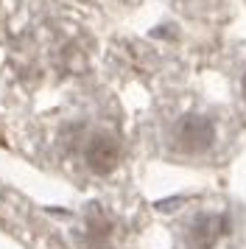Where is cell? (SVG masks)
Segmentation results:
<instances>
[{
	"label": "cell",
	"instance_id": "cell-1",
	"mask_svg": "<svg viewBox=\"0 0 246 249\" xmlns=\"http://www.w3.org/2000/svg\"><path fill=\"white\" fill-rule=\"evenodd\" d=\"M215 137H218L215 121L199 112H190L185 118H179L176 126H174V146L182 154H190V157L207 154L215 146Z\"/></svg>",
	"mask_w": 246,
	"mask_h": 249
},
{
	"label": "cell",
	"instance_id": "cell-2",
	"mask_svg": "<svg viewBox=\"0 0 246 249\" xmlns=\"http://www.w3.org/2000/svg\"><path fill=\"white\" fill-rule=\"evenodd\" d=\"M84 160H87V168L98 177H109L112 171L121 165V143L106 132L89 137L87 148H84Z\"/></svg>",
	"mask_w": 246,
	"mask_h": 249
},
{
	"label": "cell",
	"instance_id": "cell-3",
	"mask_svg": "<svg viewBox=\"0 0 246 249\" xmlns=\"http://www.w3.org/2000/svg\"><path fill=\"white\" fill-rule=\"evenodd\" d=\"M224 230H227V218L224 215H201L193 224V230H190V238H193L196 247H212L224 235Z\"/></svg>",
	"mask_w": 246,
	"mask_h": 249
},
{
	"label": "cell",
	"instance_id": "cell-4",
	"mask_svg": "<svg viewBox=\"0 0 246 249\" xmlns=\"http://www.w3.org/2000/svg\"><path fill=\"white\" fill-rule=\"evenodd\" d=\"M244 95H246V79H244Z\"/></svg>",
	"mask_w": 246,
	"mask_h": 249
}]
</instances>
